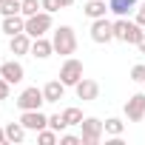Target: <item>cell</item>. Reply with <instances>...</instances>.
Segmentation results:
<instances>
[{"instance_id":"6da1fadb","label":"cell","mask_w":145,"mask_h":145,"mask_svg":"<svg viewBox=\"0 0 145 145\" xmlns=\"http://www.w3.org/2000/svg\"><path fill=\"white\" fill-rule=\"evenodd\" d=\"M142 34H145V29L137 20H128V17H117L114 20V40H122L128 46H137Z\"/></svg>"},{"instance_id":"7a4b0ae2","label":"cell","mask_w":145,"mask_h":145,"mask_svg":"<svg viewBox=\"0 0 145 145\" xmlns=\"http://www.w3.org/2000/svg\"><path fill=\"white\" fill-rule=\"evenodd\" d=\"M51 43H54V54H63V57H71V54L77 51V34H74V29H71V26L54 29Z\"/></svg>"},{"instance_id":"3957f363","label":"cell","mask_w":145,"mask_h":145,"mask_svg":"<svg viewBox=\"0 0 145 145\" xmlns=\"http://www.w3.org/2000/svg\"><path fill=\"white\" fill-rule=\"evenodd\" d=\"M51 12H37L31 17H26V34L34 40V37H46L51 31Z\"/></svg>"},{"instance_id":"277c9868","label":"cell","mask_w":145,"mask_h":145,"mask_svg":"<svg viewBox=\"0 0 145 145\" xmlns=\"http://www.w3.org/2000/svg\"><path fill=\"white\" fill-rule=\"evenodd\" d=\"M103 134H105L103 120H97V117H83V122H80V137H83V145H97V142L103 139Z\"/></svg>"},{"instance_id":"5b68a950","label":"cell","mask_w":145,"mask_h":145,"mask_svg":"<svg viewBox=\"0 0 145 145\" xmlns=\"http://www.w3.org/2000/svg\"><path fill=\"white\" fill-rule=\"evenodd\" d=\"M14 103H17V108H20V111H34V108H40V105L46 103V94H43V88L31 86V88H26Z\"/></svg>"},{"instance_id":"8992f818","label":"cell","mask_w":145,"mask_h":145,"mask_svg":"<svg viewBox=\"0 0 145 145\" xmlns=\"http://www.w3.org/2000/svg\"><path fill=\"white\" fill-rule=\"evenodd\" d=\"M60 80H63L65 86H77V83L83 80V63H80L77 57H68V60L63 63V68H60Z\"/></svg>"},{"instance_id":"52a82bcc","label":"cell","mask_w":145,"mask_h":145,"mask_svg":"<svg viewBox=\"0 0 145 145\" xmlns=\"http://www.w3.org/2000/svg\"><path fill=\"white\" fill-rule=\"evenodd\" d=\"M91 40L94 43H111L114 40V23L105 17H97L91 23Z\"/></svg>"},{"instance_id":"ba28073f","label":"cell","mask_w":145,"mask_h":145,"mask_svg":"<svg viewBox=\"0 0 145 145\" xmlns=\"http://www.w3.org/2000/svg\"><path fill=\"white\" fill-rule=\"evenodd\" d=\"M74 91H77V100H83V103H91V100H97V97H100V83H97V80H88V77H83V80L74 86Z\"/></svg>"},{"instance_id":"9c48e42d","label":"cell","mask_w":145,"mask_h":145,"mask_svg":"<svg viewBox=\"0 0 145 145\" xmlns=\"http://www.w3.org/2000/svg\"><path fill=\"white\" fill-rule=\"evenodd\" d=\"M20 122H23L29 131H43V128H48V117H46L40 108H34V111H23V114H20Z\"/></svg>"},{"instance_id":"30bf717a","label":"cell","mask_w":145,"mask_h":145,"mask_svg":"<svg viewBox=\"0 0 145 145\" xmlns=\"http://www.w3.org/2000/svg\"><path fill=\"white\" fill-rule=\"evenodd\" d=\"M125 117L131 122H139L145 117V94H131L128 103H125Z\"/></svg>"},{"instance_id":"8fae6325","label":"cell","mask_w":145,"mask_h":145,"mask_svg":"<svg viewBox=\"0 0 145 145\" xmlns=\"http://www.w3.org/2000/svg\"><path fill=\"white\" fill-rule=\"evenodd\" d=\"M0 74H3L12 86H17V83L26 77V71H23V65H20L17 60H9V63H3V65H0Z\"/></svg>"},{"instance_id":"7c38bea8","label":"cell","mask_w":145,"mask_h":145,"mask_svg":"<svg viewBox=\"0 0 145 145\" xmlns=\"http://www.w3.org/2000/svg\"><path fill=\"white\" fill-rule=\"evenodd\" d=\"M9 48H12L14 57H20V54H31V37H29L26 31H20V34L9 37Z\"/></svg>"},{"instance_id":"4fadbf2b","label":"cell","mask_w":145,"mask_h":145,"mask_svg":"<svg viewBox=\"0 0 145 145\" xmlns=\"http://www.w3.org/2000/svg\"><path fill=\"white\" fill-rule=\"evenodd\" d=\"M65 83L63 80H48L46 86H43V94H46V103H60L63 100V94H65Z\"/></svg>"},{"instance_id":"5bb4252c","label":"cell","mask_w":145,"mask_h":145,"mask_svg":"<svg viewBox=\"0 0 145 145\" xmlns=\"http://www.w3.org/2000/svg\"><path fill=\"white\" fill-rule=\"evenodd\" d=\"M51 54H54V43H51V40H46V37H34V40H31V57L46 60V57H51Z\"/></svg>"},{"instance_id":"9a60e30c","label":"cell","mask_w":145,"mask_h":145,"mask_svg":"<svg viewBox=\"0 0 145 145\" xmlns=\"http://www.w3.org/2000/svg\"><path fill=\"white\" fill-rule=\"evenodd\" d=\"M3 31H6L9 37L26 31V17H23V14H9V17H3Z\"/></svg>"},{"instance_id":"2e32d148","label":"cell","mask_w":145,"mask_h":145,"mask_svg":"<svg viewBox=\"0 0 145 145\" xmlns=\"http://www.w3.org/2000/svg\"><path fill=\"white\" fill-rule=\"evenodd\" d=\"M137 0H108V12H114L117 17H128V12H137Z\"/></svg>"},{"instance_id":"e0dca14e","label":"cell","mask_w":145,"mask_h":145,"mask_svg":"<svg viewBox=\"0 0 145 145\" xmlns=\"http://www.w3.org/2000/svg\"><path fill=\"white\" fill-rule=\"evenodd\" d=\"M83 12H86V17L97 20V17H105V12H108V3H105V0H88V3L83 6Z\"/></svg>"},{"instance_id":"ac0fdd59","label":"cell","mask_w":145,"mask_h":145,"mask_svg":"<svg viewBox=\"0 0 145 145\" xmlns=\"http://www.w3.org/2000/svg\"><path fill=\"white\" fill-rule=\"evenodd\" d=\"M26 131H29V128H26L23 122H9V125H6V142H23V139H26Z\"/></svg>"},{"instance_id":"d6986e66","label":"cell","mask_w":145,"mask_h":145,"mask_svg":"<svg viewBox=\"0 0 145 145\" xmlns=\"http://www.w3.org/2000/svg\"><path fill=\"white\" fill-rule=\"evenodd\" d=\"M103 125H105V134H108V137H122V131H125V122H122L120 117H108Z\"/></svg>"},{"instance_id":"ffe728a7","label":"cell","mask_w":145,"mask_h":145,"mask_svg":"<svg viewBox=\"0 0 145 145\" xmlns=\"http://www.w3.org/2000/svg\"><path fill=\"white\" fill-rule=\"evenodd\" d=\"M23 9V0H3V6H0V14L9 17V14H20Z\"/></svg>"},{"instance_id":"44dd1931","label":"cell","mask_w":145,"mask_h":145,"mask_svg":"<svg viewBox=\"0 0 145 145\" xmlns=\"http://www.w3.org/2000/svg\"><path fill=\"white\" fill-rule=\"evenodd\" d=\"M63 120H65L68 125H80V122H83V111H80L77 105H71V108L63 111Z\"/></svg>"},{"instance_id":"7402d4cb","label":"cell","mask_w":145,"mask_h":145,"mask_svg":"<svg viewBox=\"0 0 145 145\" xmlns=\"http://www.w3.org/2000/svg\"><path fill=\"white\" fill-rule=\"evenodd\" d=\"M37 12H43V3H40V0H23V9H20L23 17H31V14H37Z\"/></svg>"},{"instance_id":"603a6c76","label":"cell","mask_w":145,"mask_h":145,"mask_svg":"<svg viewBox=\"0 0 145 145\" xmlns=\"http://www.w3.org/2000/svg\"><path fill=\"white\" fill-rule=\"evenodd\" d=\"M48 128H54L57 134H63V131L68 128V122L63 120V114H51V117H48Z\"/></svg>"},{"instance_id":"cb8c5ba5","label":"cell","mask_w":145,"mask_h":145,"mask_svg":"<svg viewBox=\"0 0 145 145\" xmlns=\"http://www.w3.org/2000/svg\"><path fill=\"white\" fill-rule=\"evenodd\" d=\"M131 80H134V83H145V65H142V63H137V65L131 68Z\"/></svg>"},{"instance_id":"d4e9b609","label":"cell","mask_w":145,"mask_h":145,"mask_svg":"<svg viewBox=\"0 0 145 145\" xmlns=\"http://www.w3.org/2000/svg\"><path fill=\"white\" fill-rule=\"evenodd\" d=\"M60 145H83V137H74V134H60Z\"/></svg>"},{"instance_id":"484cf974","label":"cell","mask_w":145,"mask_h":145,"mask_svg":"<svg viewBox=\"0 0 145 145\" xmlns=\"http://www.w3.org/2000/svg\"><path fill=\"white\" fill-rule=\"evenodd\" d=\"M9 91H12V83L0 74V100H9Z\"/></svg>"},{"instance_id":"4316f807","label":"cell","mask_w":145,"mask_h":145,"mask_svg":"<svg viewBox=\"0 0 145 145\" xmlns=\"http://www.w3.org/2000/svg\"><path fill=\"white\" fill-rule=\"evenodd\" d=\"M40 3H43V12H51V14L63 9V6H60V0H40Z\"/></svg>"},{"instance_id":"83f0119b","label":"cell","mask_w":145,"mask_h":145,"mask_svg":"<svg viewBox=\"0 0 145 145\" xmlns=\"http://www.w3.org/2000/svg\"><path fill=\"white\" fill-rule=\"evenodd\" d=\"M134 20H137V23L145 29V3H139V6H137V14H134Z\"/></svg>"},{"instance_id":"f1b7e54d","label":"cell","mask_w":145,"mask_h":145,"mask_svg":"<svg viewBox=\"0 0 145 145\" xmlns=\"http://www.w3.org/2000/svg\"><path fill=\"white\" fill-rule=\"evenodd\" d=\"M137 48H139V54H145V34L139 37V43H137Z\"/></svg>"},{"instance_id":"f546056e","label":"cell","mask_w":145,"mask_h":145,"mask_svg":"<svg viewBox=\"0 0 145 145\" xmlns=\"http://www.w3.org/2000/svg\"><path fill=\"white\" fill-rule=\"evenodd\" d=\"M6 142V128H0V145Z\"/></svg>"},{"instance_id":"4dcf8cb0","label":"cell","mask_w":145,"mask_h":145,"mask_svg":"<svg viewBox=\"0 0 145 145\" xmlns=\"http://www.w3.org/2000/svg\"><path fill=\"white\" fill-rule=\"evenodd\" d=\"M71 3H74V0H60V6H71Z\"/></svg>"},{"instance_id":"1f68e13d","label":"cell","mask_w":145,"mask_h":145,"mask_svg":"<svg viewBox=\"0 0 145 145\" xmlns=\"http://www.w3.org/2000/svg\"><path fill=\"white\" fill-rule=\"evenodd\" d=\"M0 6H3V0H0Z\"/></svg>"}]
</instances>
